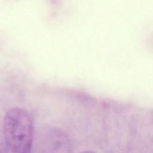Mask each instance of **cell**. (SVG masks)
<instances>
[{"label":"cell","mask_w":153,"mask_h":153,"mask_svg":"<svg viewBox=\"0 0 153 153\" xmlns=\"http://www.w3.org/2000/svg\"><path fill=\"white\" fill-rule=\"evenodd\" d=\"M3 131L7 146L13 153H29L33 140V125L26 111L10 109L4 118Z\"/></svg>","instance_id":"6da1fadb"},{"label":"cell","mask_w":153,"mask_h":153,"mask_svg":"<svg viewBox=\"0 0 153 153\" xmlns=\"http://www.w3.org/2000/svg\"><path fill=\"white\" fill-rule=\"evenodd\" d=\"M41 153H72L71 142L68 136L60 129H50L43 139Z\"/></svg>","instance_id":"7a4b0ae2"},{"label":"cell","mask_w":153,"mask_h":153,"mask_svg":"<svg viewBox=\"0 0 153 153\" xmlns=\"http://www.w3.org/2000/svg\"><path fill=\"white\" fill-rule=\"evenodd\" d=\"M80 153H94V152H91V151H83V152H81Z\"/></svg>","instance_id":"3957f363"}]
</instances>
